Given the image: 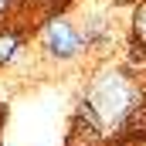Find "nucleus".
I'll return each mask as SVG.
<instances>
[{
    "instance_id": "f03ea898",
    "label": "nucleus",
    "mask_w": 146,
    "mask_h": 146,
    "mask_svg": "<svg viewBox=\"0 0 146 146\" xmlns=\"http://www.w3.org/2000/svg\"><path fill=\"white\" fill-rule=\"evenodd\" d=\"M17 44H21V37H17V34H0V61H7V58H14V51H17Z\"/></svg>"
},
{
    "instance_id": "20e7f679",
    "label": "nucleus",
    "mask_w": 146,
    "mask_h": 146,
    "mask_svg": "<svg viewBox=\"0 0 146 146\" xmlns=\"http://www.w3.org/2000/svg\"><path fill=\"white\" fill-rule=\"evenodd\" d=\"M7 3H10V0H0V10H7Z\"/></svg>"
},
{
    "instance_id": "f257e3e1",
    "label": "nucleus",
    "mask_w": 146,
    "mask_h": 146,
    "mask_svg": "<svg viewBox=\"0 0 146 146\" xmlns=\"http://www.w3.org/2000/svg\"><path fill=\"white\" fill-rule=\"evenodd\" d=\"M78 44H82V37L75 34L72 24H51L48 27V51L51 54H58V58H72L75 51H78Z\"/></svg>"
},
{
    "instance_id": "7ed1b4c3",
    "label": "nucleus",
    "mask_w": 146,
    "mask_h": 146,
    "mask_svg": "<svg viewBox=\"0 0 146 146\" xmlns=\"http://www.w3.org/2000/svg\"><path fill=\"white\" fill-rule=\"evenodd\" d=\"M133 27H136V37H139V41H146V3L136 10V21H133Z\"/></svg>"
}]
</instances>
